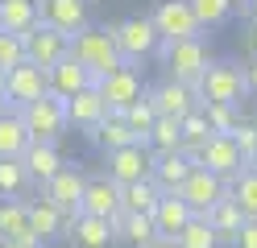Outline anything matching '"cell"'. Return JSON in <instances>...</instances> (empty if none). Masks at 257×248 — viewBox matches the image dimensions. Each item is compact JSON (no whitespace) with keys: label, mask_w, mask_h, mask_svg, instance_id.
Here are the masks:
<instances>
[{"label":"cell","mask_w":257,"mask_h":248,"mask_svg":"<svg viewBox=\"0 0 257 248\" xmlns=\"http://www.w3.org/2000/svg\"><path fill=\"white\" fill-rule=\"evenodd\" d=\"M71 58L83 66V71H91L95 83L124 66L120 54H116V42H112V25H87V29H79L71 38Z\"/></svg>","instance_id":"1"},{"label":"cell","mask_w":257,"mask_h":248,"mask_svg":"<svg viewBox=\"0 0 257 248\" xmlns=\"http://www.w3.org/2000/svg\"><path fill=\"white\" fill-rule=\"evenodd\" d=\"M249 95L245 87V66L232 62V58H212L207 71L199 75L195 83V99L199 104H228V108H240V99Z\"/></svg>","instance_id":"2"},{"label":"cell","mask_w":257,"mask_h":248,"mask_svg":"<svg viewBox=\"0 0 257 248\" xmlns=\"http://www.w3.org/2000/svg\"><path fill=\"white\" fill-rule=\"evenodd\" d=\"M154 54L162 58L166 79H174V83H183V87L195 91L199 75L207 71V62H212V46H207V38H191V42H158Z\"/></svg>","instance_id":"3"},{"label":"cell","mask_w":257,"mask_h":248,"mask_svg":"<svg viewBox=\"0 0 257 248\" xmlns=\"http://www.w3.org/2000/svg\"><path fill=\"white\" fill-rule=\"evenodd\" d=\"M17 116H21V124H25V132H29V141H42V145H58V141L71 132V124H67V104H62L58 95H50V91H46L42 99H34V104H25Z\"/></svg>","instance_id":"4"},{"label":"cell","mask_w":257,"mask_h":248,"mask_svg":"<svg viewBox=\"0 0 257 248\" xmlns=\"http://www.w3.org/2000/svg\"><path fill=\"white\" fill-rule=\"evenodd\" d=\"M112 42H116V54L124 66H133L141 58H150L154 50H158V29L150 21V13H133V17H124L120 25H112Z\"/></svg>","instance_id":"5"},{"label":"cell","mask_w":257,"mask_h":248,"mask_svg":"<svg viewBox=\"0 0 257 248\" xmlns=\"http://www.w3.org/2000/svg\"><path fill=\"white\" fill-rule=\"evenodd\" d=\"M150 21L158 29V38L162 42H191V38H203V29L195 21V13H191L187 0H158Z\"/></svg>","instance_id":"6"},{"label":"cell","mask_w":257,"mask_h":248,"mask_svg":"<svg viewBox=\"0 0 257 248\" xmlns=\"http://www.w3.org/2000/svg\"><path fill=\"white\" fill-rule=\"evenodd\" d=\"M25 62L38 66V71H54L62 58H71V38L58 29H46V25H34L25 33Z\"/></svg>","instance_id":"7"},{"label":"cell","mask_w":257,"mask_h":248,"mask_svg":"<svg viewBox=\"0 0 257 248\" xmlns=\"http://www.w3.org/2000/svg\"><path fill=\"white\" fill-rule=\"evenodd\" d=\"M95 95L104 99L108 112H124L133 99L146 95V79H141L137 66H120V71H112V75H104L95 83Z\"/></svg>","instance_id":"8"},{"label":"cell","mask_w":257,"mask_h":248,"mask_svg":"<svg viewBox=\"0 0 257 248\" xmlns=\"http://www.w3.org/2000/svg\"><path fill=\"white\" fill-rule=\"evenodd\" d=\"M83 186H87L83 170H79V165H62V170L42 186V198H46L50 207H58L67 219H75V215H79V203H83Z\"/></svg>","instance_id":"9"},{"label":"cell","mask_w":257,"mask_h":248,"mask_svg":"<svg viewBox=\"0 0 257 248\" xmlns=\"http://www.w3.org/2000/svg\"><path fill=\"white\" fill-rule=\"evenodd\" d=\"M191 165H199V170L216 174L220 182H232L240 170H245V161H240V153H236L232 137H207V145L199 149L195 157H191Z\"/></svg>","instance_id":"10"},{"label":"cell","mask_w":257,"mask_h":248,"mask_svg":"<svg viewBox=\"0 0 257 248\" xmlns=\"http://www.w3.org/2000/svg\"><path fill=\"white\" fill-rule=\"evenodd\" d=\"M224 194H228V182H220L216 174L199 170V165L187 174V182L179 186V198L191 207V215H207V211H212V207L220 203Z\"/></svg>","instance_id":"11"},{"label":"cell","mask_w":257,"mask_h":248,"mask_svg":"<svg viewBox=\"0 0 257 248\" xmlns=\"http://www.w3.org/2000/svg\"><path fill=\"white\" fill-rule=\"evenodd\" d=\"M38 25L75 38L79 29L91 25L87 21V0H38Z\"/></svg>","instance_id":"12"},{"label":"cell","mask_w":257,"mask_h":248,"mask_svg":"<svg viewBox=\"0 0 257 248\" xmlns=\"http://www.w3.org/2000/svg\"><path fill=\"white\" fill-rule=\"evenodd\" d=\"M104 178L116 182V186H128V182H141L150 178V165H154V153L146 145H128V149H116V153L104 157Z\"/></svg>","instance_id":"13"},{"label":"cell","mask_w":257,"mask_h":248,"mask_svg":"<svg viewBox=\"0 0 257 248\" xmlns=\"http://www.w3.org/2000/svg\"><path fill=\"white\" fill-rule=\"evenodd\" d=\"M42 95H46V71H38V66L21 62V66H13L5 75V104L13 112H21L25 104H34Z\"/></svg>","instance_id":"14"},{"label":"cell","mask_w":257,"mask_h":248,"mask_svg":"<svg viewBox=\"0 0 257 248\" xmlns=\"http://www.w3.org/2000/svg\"><path fill=\"white\" fill-rule=\"evenodd\" d=\"M146 99L154 104V112H158V116H170V120H183L187 112H195V108H199L195 91L183 87V83H174V79H162L158 87H150V91H146Z\"/></svg>","instance_id":"15"},{"label":"cell","mask_w":257,"mask_h":248,"mask_svg":"<svg viewBox=\"0 0 257 248\" xmlns=\"http://www.w3.org/2000/svg\"><path fill=\"white\" fill-rule=\"evenodd\" d=\"M25 219H29V231L42 240V248L58 244L62 236H67V215H62L58 207H50L46 198H34V203H25Z\"/></svg>","instance_id":"16"},{"label":"cell","mask_w":257,"mask_h":248,"mask_svg":"<svg viewBox=\"0 0 257 248\" xmlns=\"http://www.w3.org/2000/svg\"><path fill=\"white\" fill-rule=\"evenodd\" d=\"M91 87H95L91 71H83V66H79L75 58H62L54 71H46V91L58 95L62 104H67V99H75L79 91H91Z\"/></svg>","instance_id":"17"},{"label":"cell","mask_w":257,"mask_h":248,"mask_svg":"<svg viewBox=\"0 0 257 248\" xmlns=\"http://www.w3.org/2000/svg\"><path fill=\"white\" fill-rule=\"evenodd\" d=\"M79 215H91V219H112V215H120V186L108 182L104 174L100 178H87Z\"/></svg>","instance_id":"18"},{"label":"cell","mask_w":257,"mask_h":248,"mask_svg":"<svg viewBox=\"0 0 257 248\" xmlns=\"http://www.w3.org/2000/svg\"><path fill=\"white\" fill-rule=\"evenodd\" d=\"M0 240L17 248H42V240L29 231V219H25V198H0Z\"/></svg>","instance_id":"19"},{"label":"cell","mask_w":257,"mask_h":248,"mask_svg":"<svg viewBox=\"0 0 257 248\" xmlns=\"http://www.w3.org/2000/svg\"><path fill=\"white\" fill-rule=\"evenodd\" d=\"M150 219H154V231H158V240H174L179 236V231L195 219V215H191V207L183 203L179 194H162L154 203V211H150Z\"/></svg>","instance_id":"20"},{"label":"cell","mask_w":257,"mask_h":248,"mask_svg":"<svg viewBox=\"0 0 257 248\" xmlns=\"http://www.w3.org/2000/svg\"><path fill=\"white\" fill-rule=\"evenodd\" d=\"M21 165H25V178H29V186H46L62 165V153H58V145H42V141H34L21 153Z\"/></svg>","instance_id":"21"},{"label":"cell","mask_w":257,"mask_h":248,"mask_svg":"<svg viewBox=\"0 0 257 248\" xmlns=\"http://www.w3.org/2000/svg\"><path fill=\"white\" fill-rule=\"evenodd\" d=\"M62 240H67L71 248H112L116 244L108 219H91V215H75V219L67 223V236Z\"/></svg>","instance_id":"22"},{"label":"cell","mask_w":257,"mask_h":248,"mask_svg":"<svg viewBox=\"0 0 257 248\" xmlns=\"http://www.w3.org/2000/svg\"><path fill=\"white\" fill-rule=\"evenodd\" d=\"M195 170L183 153H154V165H150V182L162 194H179V186L187 182V174Z\"/></svg>","instance_id":"23"},{"label":"cell","mask_w":257,"mask_h":248,"mask_svg":"<svg viewBox=\"0 0 257 248\" xmlns=\"http://www.w3.org/2000/svg\"><path fill=\"white\" fill-rule=\"evenodd\" d=\"M87 141L100 149V153L108 157V153H116V149H128V145H137V137L128 132V124L120 120V112H108L100 124H95L91 132H87Z\"/></svg>","instance_id":"24"},{"label":"cell","mask_w":257,"mask_h":248,"mask_svg":"<svg viewBox=\"0 0 257 248\" xmlns=\"http://www.w3.org/2000/svg\"><path fill=\"white\" fill-rule=\"evenodd\" d=\"M104 116H108V108H104V99L95 95V87L91 91H79L75 99H67V124L79 128V132H91Z\"/></svg>","instance_id":"25"},{"label":"cell","mask_w":257,"mask_h":248,"mask_svg":"<svg viewBox=\"0 0 257 248\" xmlns=\"http://www.w3.org/2000/svg\"><path fill=\"white\" fill-rule=\"evenodd\" d=\"M199 219L212 227L216 248H220V244H232V240H236V231H240V223H245V219H240V211H236V203H232L228 194H224V198H220V203L207 211V215H199Z\"/></svg>","instance_id":"26"},{"label":"cell","mask_w":257,"mask_h":248,"mask_svg":"<svg viewBox=\"0 0 257 248\" xmlns=\"http://www.w3.org/2000/svg\"><path fill=\"white\" fill-rule=\"evenodd\" d=\"M38 25V0H0V33L25 38Z\"/></svg>","instance_id":"27"},{"label":"cell","mask_w":257,"mask_h":248,"mask_svg":"<svg viewBox=\"0 0 257 248\" xmlns=\"http://www.w3.org/2000/svg\"><path fill=\"white\" fill-rule=\"evenodd\" d=\"M108 227H112V236H116V240H128L133 248H146V244L158 240L150 215H124L120 211V215H112V219H108Z\"/></svg>","instance_id":"28"},{"label":"cell","mask_w":257,"mask_h":248,"mask_svg":"<svg viewBox=\"0 0 257 248\" xmlns=\"http://www.w3.org/2000/svg\"><path fill=\"white\" fill-rule=\"evenodd\" d=\"M29 145H34V141H29L21 116L17 112L0 116V161H21V153H25Z\"/></svg>","instance_id":"29"},{"label":"cell","mask_w":257,"mask_h":248,"mask_svg":"<svg viewBox=\"0 0 257 248\" xmlns=\"http://www.w3.org/2000/svg\"><path fill=\"white\" fill-rule=\"evenodd\" d=\"M158 198H162V190H158L150 178L128 182V186H120V211H124V215H150Z\"/></svg>","instance_id":"30"},{"label":"cell","mask_w":257,"mask_h":248,"mask_svg":"<svg viewBox=\"0 0 257 248\" xmlns=\"http://www.w3.org/2000/svg\"><path fill=\"white\" fill-rule=\"evenodd\" d=\"M191 13H195V21L199 29H220V25H228L232 21V13H236V0H187Z\"/></svg>","instance_id":"31"},{"label":"cell","mask_w":257,"mask_h":248,"mask_svg":"<svg viewBox=\"0 0 257 248\" xmlns=\"http://www.w3.org/2000/svg\"><path fill=\"white\" fill-rule=\"evenodd\" d=\"M228 198L236 203L240 219H257V174H253V170H240V174L228 182Z\"/></svg>","instance_id":"32"},{"label":"cell","mask_w":257,"mask_h":248,"mask_svg":"<svg viewBox=\"0 0 257 248\" xmlns=\"http://www.w3.org/2000/svg\"><path fill=\"white\" fill-rule=\"evenodd\" d=\"M120 120H124V124H128V132L137 137V145H146L150 128H154V120H158V112H154V104H150V99L141 95V99H133V104L120 112Z\"/></svg>","instance_id":"33"},{"label":"cell","mask_w":257,"mask_h":248,"mask_svg":"<svg viewBox=\"0 0 257 248\" xmlns=\"http://www.w3.org/2000/svg\"><path fill=\"white\" fill-rule=\"evenodd\" d=\"M146 149L150 153H179V120L170 116H158L150 137H146Z\"/></svg>","instance_id":"34"},{"label":"cell","mask_w":257,"mask_h":248,"mask_svg":"<svg viewBox=\"0 0 257 248\" xmlns=\"http://www.w3.org/2000/svg\"><path fill=\"white\" fill-rule=\"evenodd\" d=\"M207 128H212V137H228L240 120V108H228V104H199Z\"/></svg>","instance_id":"35"},{"label":"cell","mask_w":257,"mask_h":248,"mask_svg":"<svg viewBox=\"0 0 257 248\" xmlns=\"http://www.w3.org/2000/svg\"><path fill=\"white\" fill-rule=\"evenodd\" d=\"M21 190H29L25 165L21 161H0V198H21Z\"/></svg>","instance_id":"36"},{"label":"cell","mask_w":257,"mask_h":248,"mask_svg":"<svg viewBox=\"0 0 257 248\" xmlns=\"http://www.w3.org/2000/svg\"><path fill=\"white\" fill-rule=\"evenodd\" d=\"M174 248H216V236H212V227L195 215V219H191L179 236H174Z\"/></svg>","instance_id":"37"},{"label":"cell","mask_w":257,"mask_h":248,"mask_svg":"<svg viewBox=\"0 0 257 248\" xmlns=\"http://www.w3.org/2000/svg\"><path fill=\"white\" fill-rule=\"evenodd\" d=\"M228 137H232V145H236L240 161H249V157L257 153V120H249V116H240V120H236V128L228 132Z\"/></svg>","instance_id":"38"},{"label":"cell","mask_w":257,"mask_h":248,"mask_svg":"<svg viewBox=\"0 0 257 248\" xmlns=\"http://www.w3.org/2000/svg\"><path fill=\"white\" fill-rule=\"evenodd\" d=\"M21 62H25V42L13 38V33H0V75H9Z\"/></svg>","instance_id":"39"},{"label":"cell","mask_w":257,"mask_h":248,"mask_svg":"<svg viewBox=\"0 0 257 248\" xmlns=\"http://www.w3.org/2000/svg\"><path fill=\"white\" fill-rule=\"evenodd\" d=\"M232 248H257V219H245V223H240Z\"/></svg>","instance_id":"40"},{"label":"cell","mask_w":257,"mask_h":248,"mask_svg":"<svg viewBox=\"0 0 257 248\" xmlns=\"http://www.w3.org/2000/svg\"><path fill=\"white\" fill-rule=\"evenodd\" d=\"M245 87H249V95H257V58L245 62Z\"/></svg>","instance_id":"41"},{"label":"cell","mask_w":257,"mask_h":248,"mask_svg":"<svg viewBox=\"0 0 257 248\" xmlns=\"http://www.w3.org/2000/svg\"><path fill=\"white\" fill-rule=\"evenodd\" d=\"M245 50L257 58V21H249V25H245Z\"/></svg>","instance_id":"42"},{"label":"cell","mask_w":257,"mask_h":248,"mask_svg":"<svg viewBox=\"0 0 257 248\" xmlns=\"http://www.w3.org/2000/svg\"><path fill=\"white\" fill-rule=\"evenodd\" d=\"M236 9L249 17V21H257V0H236Z\"/></svg>","instance_id":"43"},{"label":"cell","mask_w":257,"mask_h":248,"mask_svg":"<svg viewBox=\"0 0 257 248\" xmlns=\"http://www.w3.org/2000/svg\"><path fill=\"white\" fill-rule=\"evenodd\" d=\"M146 248H174V240H154V244H146Z\"/></svg>","instance_id":"44"},{"label":"cell","mask_w":257,"mask_h":248,"mask_svg":"<svg viewBox=\"0 0 257 248\" xmlns=\"http://www.w3.org/2000/svg\"><path fill=\"white\" fill-rule=\"evenodd\" d=\"M245 170H253V174H257V153H253V157L245 161Z\"/></svg>","instance_id":"45"},{"label":"cell","mask_w":257,"mask_h":248,"mask_svg":"<svg viewBox=\"0 0 257 248\" xmlns=\"http://www.w3.org/2000/svg\"><path fill=\"white\" fill-rule=\"evenodd\" d=\"M9 112H13V108L5 104V95H0V116H9Z\"/></svg>","instance_id":"46"},{"label":"cell","mask_w":257,"mask_h":248,"mask_svg":"<svg viewBox=\"0 0 257 248\" xmlns=\"http://www.w3.org/2000/svg\"><path fill=\"white\" fill-rule=\"evenodd\" d=\"M0 248H17V244H9V240H0Z\"/></svg>","instance_id":"47"},{"label":"cell","mask_w":257,"mask_h":248,"mask_svg":"<svg viewBox=\"0 0 257 248\" xmlns=\"http://www.w3.org/2000/svg\"><path fill=\"white\" fill-rule=\"evenodd\" d=\"M0 95H5V75H0Z\"/></svg>","instance_id":"48"},{"label":"cell","mask_w":257,"mask_h":248,"mask_svg":"<svg viewBox=\"0 0 257 248\" xmlns=\"http://www.w3.org/2000/svg\"><path fill=\"white\" fill-rule=\"evenodd\" d=\"M87 5H91V0H87Z\"/></svg>","instance_id":"49"},{"label":"cell","mask_w":257,"mask_h":248,"mask_svg":"<svg viewBox=\"0 0 257 248\" xmlns=\"http://www.w3.org/2000/svg\"><path fill=\"white\" fill-rule=\"evenodd\" d=\"M253 120H257V116H253Z\"/></svg>","instance_id":"50"}]
</instances>
